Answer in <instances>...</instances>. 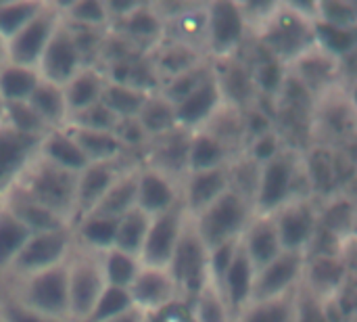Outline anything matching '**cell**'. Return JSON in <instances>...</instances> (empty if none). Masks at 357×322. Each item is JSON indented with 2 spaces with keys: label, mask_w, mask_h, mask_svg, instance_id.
I'll return each instance as SVG.
<instances>
[{
  "label": "cell",
  "mask_w": 357,
  "mask_h": 322,
  "mask_svg": "<svg viewBox=\"0 0 357 322\" xmlns=\"http://www.w3.org/2000/svg\"><path fill=\"white\" fill-rule=\"evenodd\" d=\"M75 180L77 174H71L50 161L40 153L27 166L13 191L29 197L52 214L61 216L69 226L75 220Z\"/></svg>",
  "instance_id": "1"
},
{
  "label": "cell",
  "mask_w": 357,
  "mask_h": 322,
  "mask_svg": "<svg viewBox=\"0 0 357 322\" xmlns=\"http://www.w3.org/2000/svg\"><path fill=\"white\" fill-rule=\"evenodd\" d=\"M253 218V205L234 189H228L213 203L190 216L192 226L207 251L241 239Z\"/></svg>",
  "instance_id": "2"
},
{
  "label": "cell",
  "mask_w": 357,
  "mask_h": 322,
  "mask_svg": "<svg viewBox=\"0 0 357 322\" xmlns=\"http://www.w3.org/2000/svg\"><path fill=\"white\" fill-rule=\"evenodd\" d=\"M266 50L282 61H297L305 52H310L314 42V17L301 10L297 4L278 6L266 19V31L261 36Z\"/></svg>",
  "instance_id": "3"
},
{
  "label": "cell",
  "mask_w": 357,
  "mask_h": 322,
  "mask_svg": "<svg viewBox=\"0 0 357 322\" xmlns=\"http://www.w3.org/2000/svg\"><path fill=\"white\" fill-rule=\"evenodd\" d=\"M299 168L301 163L291 151H280L270 161L259 166L257 186L253 195V214L272 216L284 203L303 199L299 195Z\"/></svg>",
  "instance_id": "4"
},
{
  "label": "cell",
  "mask_w": 357,
  "mask_h": 322,
  "mask_svg": "<svg viewBox=\"0 0 357 322\" xmlns=\"http://www.w3.org/2000/svg\"><path fill=\"white\" fill-rule=\"evenodd\" d=\"M107 287L100 254L84 249L82 254H69L67 258V289H69V319L88 321L102 289Z\"/></svg>",
  "instance_id": "5"
},
{
  "label": "cell",
  "mask_w": 357,
  "mask_h": 322,
  "mask_svg": "<svg viewBox=\"0 0 357 322\" xmlns=\"http://www.w3.org/2000/svg\"><path fill=\"white\" fill-rule=\"evenodd\" d=\"M17 302L25 308L56 319L69 321V289H67V262L48 270L21 279Z\"/></svg>",
  "instance_id": "6"
},
{
  "label": "cell",
  "mask_w": 357,
  "mask_h": 322,
  "mask_svg": "<svg viewBox=\"0 0 357 322\" xmlns=\"http://www.w3.org/2000/svg\"><path fill=\"white\" fill-rule=\"evenodd\" d=\"M207 260H209V251L205 249V245L201 243L192 220L188 216L182 237L178 241V247L174 251V258L167 266L178 295H186L190 300H195L201 289L209 283V268H207Z\"/></svg>",
  "instance_id": "7"
},
{
  "label": "cell",
  "mask_w": 357,
  "mask_h": 322,
  "mask_svg": "<svg viewBox=\"0 0 357 322\" xmlns=\"http://www.w3.org/2000/svg\"><path fill=\"white\" fill-rule=\"evenodd\" d=\"M247 19L238 2L205 4V46L218 59H232L245 40Z\"/></svg>",
  "instance_id": "8"
},
{
  "label": "cell",
  "mask_w": 357,
  "mask_h": 322,
  "mask_svg": "<svg viewBox=\"0 0 357 322\" xmlns=\"http://www.w3.org/2000/svg\"><path fill=\"white\" fill-rule=\"evenodd\" d=\"M73 251V237L71 230H52V233H38L27 239L19 256L13 260L8 272L23 279L52 266L67 262L69 254Z\"/></svg>",
  "instance_id": "9"
},
{
  "label": "cell",
  "mask_w": 357,
  "mask_h": 322,
  "mask_svg": "<svg viewBox=\"0 0 357 322\" xmlns=\"http://www.w3.org/2000/svg\"><path fill=\"white\" fill-rule=\"evenodd\" d=\"M61 17L63 15L56 8V4L46 2L44 8L6 42V63L38 69L42 52L50 36L54 34L56 25L61 23Z\"/></svg>",
  "instance_id": "10"
},
{
  "label": "cell",
  "mask_w": 357,
  "mask_h": 322,
  "mask_svg": "<svg viewBox=\"0 0 357 322\" xmlns=\"http://www.w3.org/2000/svg\"><path fill=\"white\" fill-rule=\"evenodd\" d=\"M188 220V212L184 203H178L169 212L151 218L146 239L140 251V264L151 268H165L169 266L174 251L178 247V241L182 237L184 224Z\"/></svg>",
  "instance_id": "11"
},
{
  "label": "cell",
  "mask_w": 357,
  "mask_h": 322,
  "mask_svg": "<svg viewBox=\"0 0 357 322\" xmlns=\"http://www.w3.org/2000/svg\"><path fill=\"white\" fill-rule=\"evenodd\" d=\"M86 65H84L82 52L77 48V42L73 38V31L67 25V21L61 17V23L56 25L54 34L50 36V40L42 52V59L38 63L40 80L56 84V86H65Z\"/></svg>",
  "instance_id": "12"
},
{
  "label": "cell",
  "mask_w": 357,
  "mask_h": 322,
  "mask_svg": "<svg viewBox=\"0 0 357 322\" xmlns=\"http://www.w3.org/2000/svg\"><path fill=\"white\" fill-rule=\"evenodd\" d=\"M272 218H274V226H276L282 251L305 256L318 228V212L312 205V201L293 199L284 203L276 214H272Z\"/></svg>",
  "instance_id": "13"
},
{
  "label": "cell",
  "mask_w": 357,
  "mask_h": 322,
  "mask_svg": "<svg viewBox=\"0 0 357 322\" xmlns=\"http://www.w3.org/2000/svg\"><path fill=\"white\" fill-rule=\"evenodd\" d=\"M42 136H29L0 124V193L10 191L40 151Z\"/></svg>",
  "instance_id": "14"
},
{
  "label": "cell",
  "mask_w": 357,
  "mask_h": 322,
  "mask_svg": "<svg viewBox=\"0 0 357 322\" xmlns=\"http://www.w3.org/2000/svg\"><path fill=\"white\" fill-rule=\"evenodd\" d=\"M303 264H305L303 254L282 251L278 258H274L270 264H266L255 272L251 302L272 300L295 291L297 283L303 277Z\"/></svg>",
  "instance_id": "15"
},
{
  "label": "cell",
  "mask_w": 357,
  "mask_h": 322,
  "mask_svg": "<svg viewBox=\"0 0 357 322\" xmlns=\"http://www.w3.org/2000/svg\"><path fill=\"white\" fill-rule=\"evenodd\" d=\"M128 291H130L134 308L140 310L142 314L159 312V310L167 308L169 304H174L178 298V289H176V283H174L169 270L151 268V266H142V264H140V270Z\"/></svg>",
  "instance_id": "16"
},
{
  "label": "cell",
  "mask_w": 357,
  "mask_h": 322,
  "mask_svg": "<svg viewBox=\"0 0 357 322\" xmlns=\"http://www.w3.org/2000/svg\"><path fill=\"white\" fill-rule=\"evenodd\" d=\"M222 105H224L222 90L218 86L215 71H211L207 80H203L188 96H184L180 103L174 105L176 126L186 132L201 130Z\"/></svg>",
  "instance_id": "17"
},
{
  "label": "cell",
  "mask_w": 357,
  "mask_h": 322,
  "mask_svg": "<svg viewBox=\"0 0 357 322\" xmlns=\"http://www.w3.org/2000/svg\"><path fill=\"white\" fill-rule=\"evenodd\" d=\"M253 281H255V268L243 249V243L238 241V247L234 251V258L230 262V268L224 275L222 285L218 287L232 322L238 319V314L251 304L253 295Z\"/></svg>",
  "instance_id": "18"
},
{
  "label": "cell",
  "mask_w": 357,
  "mask_h": 322,
  "mask_svg": "<svg viewBox=\"0 0 357 322\" xmlns=\"http://www.w3.org/2000/svg\"><path fill=\"white\" fill-rule=\"evenodd\" d=\"M182 203L180 191L176 186V180L165 176L163 172L155 168H142L138 170V191H136V207L144 212L146 216L155 218L172 207Z\"/></svg>",
  "instance_id": "19"
},
{
  "label": "cell",
  "mask_w": 357,
  "mask_h": 322,
  "mask_svg": "<svg viewBox=\"0 0 357 322\" xmlns=\"http://www.w3.org/2000/svg\"><path fill=\"white\" fill-rule=\"evenodd\" d=\"M121 176V172L115 168V161L111 163H88L75 180V220H82L88 216L98 201L107 195V191L115 184V180Z\"/></svg>",
  "instance_id": "20"
},
{
  "label": "cell",
  "mask_w": 357,
  "mask_h": 322,
  "mask_svg": "<svg viewBox=\"0 0 357 322\" xmlns=\"http://www.w3.org/2000/svg\"><path fill=\"white\" fill-rule=\"evenodd\" d=\"M228 189H230V163L215 170L192 172L186 174L182 203L188 216H195L201 210H205L209 203H213L220 195H224Z\"/></svg>",
  "instance_id": "21"
},
{
  "label": "cell",
  "mask_w": 357,
  "mask_h": 322,
  "mask_svg": "<svg viewBox=\"0 0 357 322\" xmlns=\"http://www.w3.org/2000/svg\"><path fill=\"white\" fill-rule=\"evenodd\" d=\"M241 243H243V249L247 251L255 272L282 254L280 239H278L272 216H255L253 214L249 226L241 235Z\"/></svg>",
  "instance_id": "22"
},
{
  "label": "cell",
  "mask_w": 357,
  "mask_h": 322,
  "mask_svg": "<svg viewBox=\"0 0 357 322\" xmlns=\"http://www.w3.org/2000/svg\"><path fill=\"white\" fill-rule=\"evenodd\" d=\"M2 205L31 233H52V230H65L71 228L61 216L52 214L50 210L42 207L40 203L31 201L29 197L21 195L19 191H6L2 197Z\"/></svg>",
  "instance_id": "23"
},
{
  "label": "cell",
  "mask_w": 357,
  "mask_h": 322,
  "mask_svg": "<svg viewBox=\"0 0 357 322\" xmlns=\"http://www.w3.org/2000/svg\"><path fill=\"white\" fill-rule=\"evenodd\" d=\"M305 287L318 298L337 295L345 283V264L339 256H307L303 264Z\"/></svg>",
  "instance_id": "24"
},
{
  "label": "cell",
  "mask_w": 357,
  "mask_h": 322,
  "mask_svg": "<svg viewBox=\"0 0 357 322\" xmlns=\"http://www.w3.org/2000/svg\"><path fill=\"white\" fill-rule=\"evenodd\" d=\"M46 161L71 172V174H79L90 161L86 159V155L82 153V149L77 147V142L73 140V136L69 134L67 128H54L48 130L42 136L40 142V151H38Z\"/></svg>",
  "instance_id": "25"
},
{
  "label": "cell",
  "mask_w": 357,
  "mask_h": 322,
  "mask_svg": "<svg viewBox=\"0 0 357 322\" xmlns=\"http://www.w3.org/2000/svg\"><path fill=\"white\" fill-rule=\"evenodd\" d=\"M228 163H230V149L220 138H215L211 132H207L203 128L190 132L186 174L215 170V168H224Z\"/></svg>",
  "instance_id": "26"
},
{
  "label": "cell",
  "mask_w": 357,
  "mask_h": 322,
  "mask_svg": "<svg viewBox=\"0 0 357 322\" xmlns=\"http://www.w3.org/2000/svg\"><path fill=\"white\" fill-rule=\"evenodd\" d=\"M105 84H107V73L98 71L96 67L86 65L82 71H77L63 86V94H65L67 109H69V117L73 113H79V111L88 109L90 105L98 103Z\"/></svg>",
  "instance_id": "27"
},
{
  "label": "cell",
  "mask_w": 357,
  "mask_h": 322,
  "mask_svg": "<svg viewBox=\"0 0 357 322\" xmlns=\"http://www.w3.org/2000/svg\"><path fill=\"white\" fill-rule=\"evenodd\" d=\"M159 138V145L153 151V166L155 170L163 172L165 176L174 178L176 174L186 176V159H188V140L190 132L182 128H174L172 132H165Z\"/></svg>",
  "instance_id": "28"
},
{
  "label": "cell",
  "mask_w": 357,
  "mask_h": 322,
  "mask_svg": "<svg viewBox=\"0 0 357 322\" xmlns=\"http://www.w3.org/2000/svg\"><path fill=\"white\" fill-rule=\"evenodd\" d=\"M27 103L40 115V119L46 124L48 130L65 128L67 126L69 109H67V103H65L63 86H56V84L40 80L38 86L33 88V92L29 94Z\"/></svg>",
  "instance_id": "29"
},
{
  "label": "cell",
  "mask_w": 357,
  "mask_h": 322,
  "mask_svg": "<svg viewBox=\"0 0 357 322\" xmlns=\"http://www.w3.org/2000/svg\"><path fill=\"white\" fill-rule=\"evenodd\" d=\"M65 128L69 130V134L73 136V140L77 142V147L82 149V153L90 163H111L123 151V145L115 136V132H96V130H84L71 126Z\"/></svg>",
  "instance_id": "30"
},
{
  "label": "cell",
  "mask_w": 357,
  "mask_h": 322,
  "mask_svg": "<svg viewBox=\"0 0 357 322\" xmlns=\"http://www.w3.org/2000/svg\"><path fill=\"white\" fill-rule=\"evenodd\" d=\"M337 65L339 61L331 59L328 54H324L322 50H318L316 46L305 52L303 57H299L295 61L297 67V75L295 80L310 92V90H324L328 84H333V78L337 73Z\"/></svg>",
  "instance_id": "31"
},
{
  "label": "cell",
  "mask_w": 357,
  "mask_h": 322,
  "mask_svg": "<svg viewBox=\"0 0 357 322\" xmlns=\"http://www.w3.org/2000/svg\"><path fill=\"white\" fill-rule=\"evenodd\" d=\"M136 191H138V170L121 174L90 214L119 220L123 214L136 207Z\"/></svg>",
  "instance_id": "32"
},
{
  "label": "cell",
  "mask_w": 357,
  "mask_h": 322,
  "mask_svg": "<svg viewBox=\"0 0 357 322\" xmlns=\"http://www.w3.org/2000/svg\"><path fill=\"white\" fill-rule=\"evenodd\" d=\"M75 233L84 249L94 254H105L113 249L115 245V233H117V220L107 216L88 214L82 220L75 222Z\"/></svg>",
  "instance_id": "33"
},
{
  "label": "cell",
  "mask_w": 357,
  "mask_h": 322,
  "mask_svg": "<svg viewBox=\"0 0 357 322\" xmlns=\"http://www.w3.org/2000/svg\"><path fill=\"white\" fill-rule=\"evenodd\" d=\"M119 27L126 31L128 40H134L138 44L155 46L163 31V19L153 6L140 4L134 13L123 17L119 21Z\"/></svg>",
  "instance_id": "34"
},
{
  "label": "cell",
  "mask_w": 357,
  "mask_h": 322,
  "mask_svg": "<svg viewBox=\"0 0 357 322\" xmlns=\"http://www.w3.org/2000/svg\"><path fill=\"white\" fill-rule=\"evenodd\" d=\"M149 224H151V216H146L138 207H134L128 214H123L117 220V233H115L113 249L123 251V254L134 256V258H140Z\"/></svg>",
  "instance_id": "35"
},
{
  "label": "cell",
  "mask_w": 357,
  "mask_h": 322,
  "mask_svg": "<svg viewBox=\"0 0 357 322\" xmlns=\"http://www.w3.org/2000/svg\"><path fill=\"white\" fill-rule=\"evenodd\" d=\"M297 291L280 298L251 302L234 322H295Z\"/></svg>",
  "instance_id": "36"
},
{
  "label": "cell",
  "mask_w": 357,
  "mask_h": 322,
  "mask_svg": "<svg viewBox=\"0 0 357 322\" xmlns=\"http://www.w3.org/2000/svg\"><path fill=\"white\" fill-rule=\"evenodd\" d=\"M149 94L138 90V88H132L128 84H115V82H109L105 84L102 88V94H100V103L117 117V119H130V117H138L142 105L146 103Z\"/></svg>",
  "instance_id": "37"
},
{
  "label": "cell",
  "mask_w": 357,
  "mask_h": 322,
  "mask_svg": "<svg viewBox=\"0 0 357 322\" xmlns=\"http://www.w3.org/2000/svg\"><path fill=\"white\" fill-rule=\"evenodd\" d=\"M40 82L38 69L21 67L15 63L0 65V98L4 103H19L27 101L33 88Z\"/></svg>",
  "instance_id": "38"
},
{
  "label": "cell",
  "mask_w": 357,
  "mask_h": 322,
  "mask_svg": "<svg viewBox=\"0 0 357 322\" xmlns=\"http://www.w3.org/2000/svg\"><path fill=\"white\" fill-rule=\"evenodd\" d=\"M314 42H316L318 50H322L324 54H328L331 59L341 63L345 57L354 54L357 34L356 29L335 27V25L314 21Z\"/></svg>",
  "instance_id": "39"
},
{
  "label": "cell",
  "mask_w": 357,
  "mask_h": 322,
  "mask_svg": "<svg viewBox=\"0 0 357 322\" xmlns=\"http://www.w3.org/2000/svg\"><path fill=\"white\" fill-rule=\"evenodd\" d=\"M146 132V136H161L165 132H172L176 126V113L174 105L159 92L149 94L146 103L142 105L138 117H136Z\"/></svg>",
  "instance_id": "40"
},
{
  "label": "cell",
  "mask_w": 357,
  "mask_h": 322,
  "mask_svg": "<svg viewBox=\"0 0 357 322\" xmlns=\"http://www.w3.org/2000/svg\"><path fill=\"white\" fill-rule=\"evenodd\" d=\"M31 233L0 203V272H8Z\"/></svg>",
  "instance_id": "41"
},
{
  "label": "cell",
  "mask_w": 357,
  "mask_h": 322,
  "mask_svg": "<svg viewBox=\"0 0 357 322\" xmlns=\"http://www.w3.org/2000/svg\"><path fill=\"white\" fill-rule=\"evenodd\" d=\"M199 63H203V61H201V54L195 46L174 42L167 48L159 46V52L155 54V61L151 65H153L157 78H159V73H163L167 78H176V75L188 71L190 67L199 65Z\"/></svg>",
  "instance_id": "42"
},
{
  "label": "cell",
  "mask_w": 357,
  "mask_h": 322,
  "mask_svg": "<svg viewBox=\"0 0 357 322\" xmlns=\"http://www.w3.org/2000/svg\"><path fill=\"white\" fill-rule=\"evenodd\" d=\"M100 266L105 275V283L109 287H119V289H130L134 283L138 270H140V260L134 256H128L117 249H109L100 254Z\"/></svg>",
  "instance_id": "43"
},
{
  "label": "cell",
  "mask_w": 357,
  "mask_h": 322,
  "mask_svg": "<svg viewBox=\"0 0 357 322\" xmlns=\"http://www.w3.org/2000/svg\"><path fill=\"white\" fill-rule=\"evenodd\" d=\"M46 2L36 0H19V2H6L0 0V36L8 42L23 25H27Z\"/></svg>",
  "instance_id": "44"
},
{
  "label": "cell",
  "mask_w": 357,
  "mask_h": 322,
  "mask_svg": "<svg viewBox=\"0 0 357 322\" xmlns=\"http://www.w3.org/2000/svg\"><path fill=\"white\" fill-rule=\"evenodd\" d=\"M56 8L61 10L67 23L88 27V29L102 27L111 21L105 8V2L100 0H79V2H69V4H56Z\"/></svg>",
  "instance_id": "45"
},
{
  "label": "cell",
  "mask_w": 357,
  "mask_h": 322,
  "mask_svg": "<svg viewBox=\"0 0 357 322\" xmlns=\"http://www.w3.org/2000/svg\"><path fill=\"white\" fill-rule=\"evenodd\" d=\"M132 308H134V304H132V298H130L128 289L107 285L86 322H113L115 319H119L121 314L130 312Z\"/></svg>",
  "instance_id": "46"
},
{
  "label": "cell",
  "mask_w": 357,
  "mask_h": 322,
  "mask_svg": "<svg viewBox=\"0 0 357 322\" xmlns=\"http://www.w3.org/2000/svg\"><path fill=\"white\" fill-rule=\"evenodd\" d=\"M4 124L21 134H29V136H44L48 132L46 124L29 107L27 101L4 103Z\"/></svg>",
  "instance_id": "47"
},
{
  "label": "cell",
  "mask_w": 357,
  "mask_h": 322,
  "mask_svg": "<svg viewBox=\"0 0 357 322\" xmlns=\"http://www.w3.org/2000/svg\"><path fill=\"white\" fill-rule=\"evenodd\" d=\"M211 71H213V67H209L205 63H199V65L190 67L188 71H184V73H180L176 78H169L167 84L159 90V94H163L172 105H176L184 96H188L203 80H207L211 75Z\"/></svg>",
  "instance_id": "48"
},
{
  "label": "cell",
  "mask_w": 357,
  "mask_h": 322,
  "mask_svg": "<svg viewBox=\"0 0 357 322\" xmlns=\"http://www.w3.org/2000/svg\"><path fill=\"white\" fill-rule=\"evenodd\" d=\"M195 302V322H232L230 312L218 291V287L209 281Z\"/></svg>",
  "instance_id": "49"
},
{
  "label": "cell",
  "mask_w": 357,
  "mask_h": 322,
  "mask_svg": "<svg viewBox=\"0 0 357 322\" xmlns=\"http://www.w3.org/2000/svg\"><path fill=\"white\" fill-rule=\"evenodd\" d=\"M314 21L335 25V27H347L356 29L357 8L354 2L345 0H324L314 4Z\"/></svg>",
  "instance_id": "50"
},
{
  "label": "cell",
  "mask_w": 357,
  "mask_h": 322,
  "mask_svg": "<svg viewBox=\"0 0 357 322\" xmlns=\"http://www.w3.org/2000/svg\"><path fill=\"white\" fill-rule=\"evenodd\" d=\"M318 226L331 233L335 239H343L354 230V205L347 199H339L322 216H318Z\"/></svg>",
  "instance_id": "51"
},
{
  "label": "cell",
  "mask_w": 357,
  "mask_h": 322,
  "mask_svg": "<svg viewBox=\"0 0 357 322\" xmlns=\"http://www.w3.org/2000/svg\"><path fill=\"white\" fill-rule=\"evenodd\" d=\"M117 124L119 119L100 101L79 113H73L67 122V126L71 128H84V130H96V132H115Z\"/></svg>",
  "instance_id": "52"
},
{
  "label": "cell",
  "mask_w": 357,
  "mask_h": 322,
  "mask_svg": "<svg viewBox=\"0 0 357 322\" xmlns=\"http://www.w3.org/2000/svg\"><path fill=\"white\" fill-rule=\"evenodd\" d=\"M251 78H253L255 90H261L266 94L280 92L282 86H284V82H287V73H284L282 63L278 59H274L270 52H268L266 59H261L255 65V73Z\"/></svg>",
  "instance_id": "53"
},
{
  "label": "cell",
  "mask_w": 357,
  "mask_h": 322,
  "mask_svg": "<svg viewBox=\"0 0 357 322\" xmlns=\"http://www.w3.org/2000/svg\"><path fill=\"white\" fill-rule=\"evenodd\" d=\"M280 151H282L280 138H278V134H274V132L270 130V132H266V134H261V136H257V138H251L249 159L255 161L257 166H261V163L270 161L274 155H278Z\"/></svg>",
  "instance_id": "54"
},
{
  "label": "cell",
  "mask_w": 357,
  "mask_h": 322,
  "mask_svg": "<svg viewBox=\"0 0 357 322\" xmlns=\"http://www.w3.org/2000/svg\"><path fill=\"white\" fill-rule=\"evenodd\" d=\"M0 322H65L38 314L29 308H25L23 304H19L17 300H8L4 302V306L0 308Z\"/></svg>",
  "instance_id": "55"
},
{
  "label": "cell",
  "mask_w": 357,
  "mask_h": 322,
  "mask_svg": "<svg viewBox=\"0 0 357 322\" xmlns=\"http://www.w3.org/2000/svg\"><path fill=\"white\" fill-rule=\"evenodd\" d=\"M6 63V40L0 36V65Z\"/></svg>",
  "instance_id": "56"
},
{
  "label": "cell",
  "mask_w": 357,
  "mask_h": 322,
  "mask_svg": "<svg viewBox=\"0 0 357 322\" xmlns=\"http://www.w3.org/2000/svg\"><path fill=\"white\" fill-rule=\"evenodd\" d=\"M4 122V101L0 98V124Z\"/></svg>",
  "instance_id": "57"
},
{
  "label": "cell",
  "mask_w": 357,
  "mask_h": 322,
  "mask_svg": "<svg viewBox=\"0 0 357 322\" xmlns=\"http://www.w3.org/2000/svg\"><path fill=\"white\" fill-rule=\"evenodd\" d=\"M0 203H2V193H0Z\"/></svg>",
  "instance_id": "58"
}]
</instances>
